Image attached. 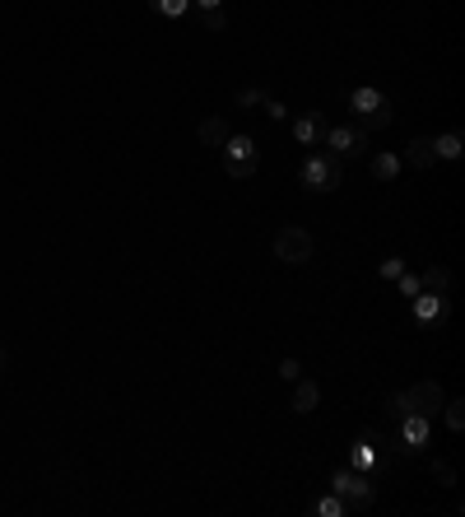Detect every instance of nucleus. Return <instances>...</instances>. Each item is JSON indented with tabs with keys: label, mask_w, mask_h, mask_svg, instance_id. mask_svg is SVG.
Instances as JSON below:
<instances>
[{
	"label": "nucleus",
	"mask_w": 465,
	"mask_h": 517,
	"mask_svg": "<svg viewBox=\"0 0 465 517\" xmlns=\"http://www.w3.org/2000/svg\"><path fill=\"white\" fill-rule=\"evenodd\" d=\"M349 112H354V126H363V131H382V126L396 122V103L372 84L349 89Z\"/></svg>",
	"instance_id": "obj_1"
},
{
	"label": "nucleus",
	"mask_w": 465,
	"mask_h": 517,
	"mask_svg": "<svg viewBox=\"0 0 465 517\" xmlns=\"http://www.w3.org/2000/svg\"><path fill=\"white\" fill-rule=\"evenodd\" d=\"M298 182H303L307 191H335L340 182H345V164L317 145L312 154H303V164H298Z\"/></svg>",
	"instance_id": "obj_2"
},
{
	"label": "nucleus",
	"mask_w": 465,
	"mask_h": 517,
	"mask_svg": "<svg viewBox=\"0 0 465 517\" xmlns=\"http://www.w3.org/2000/svg\"><path fill=\"white\" fill-rule=\"evenodd\" d=\"M428 438H433V415H424V410H405V415H396V452L400 457H419V452L428 448Z\"/></svg>",
	"instance_id": "obj_3"
},
{
	"label": "nucleus",
	"mask_w": 465,
	"mask_h": 517,
	"mask_svg": "<svg viewBox=\"0 0 465 517\" xmlns=\"http://www.w3.org/2000/svg\"><path fill=\"white\" fill-rule=\"evenodd\" d=\"M326 490H335V494H340V499H345V504L354 508V513H359V508H368L372 499H377V485H372V471H354V466H345V471H335Z\"/></svg>",
	"instance_id": "obj_4"
},
{
	"label": "nucleus",
	"mask_w": 465,
	"mask_h": 517,
	"mask_svg": "<svg viewBox=\"0 0 465 517\" xmlns=\"http://www.w3.org/2000/svg\"><path fill=\"white\" fill-rule=\"evenodd\" d=\"M219 164H224L228 177H252L261 168V150H256L252 136H228L219 145Z\"/></svg>",
	"instance_id": "obj_5"
},
{
	"label": "nucleus",
	"mask_w": 465,
	"mask_h": 517,
	"mask_svg": "<svg viewBox=\"0 0 465 517\" xmlns=\"http://www.w3.org/2000/svg\"><path fill=\"white\" fill-rule=\"evenodd\" d=\"M312 252H317V243H312V233H307L303 224H284V229L275 233V257L284 261V266H307Z\"/></svg>",
	"instance_id": "obj_6"
},
{
	"label": "nucleus",
	"mask_w": 465,
	"mask_h": 517,
	"mask_svg": "<svg viewBox=\"0 0 465 517\" xmlns=\"http://www.w3.org/2000/svg\"><path fill=\"white\" fill-rule=\"evenodd\" d=\"M321 150L335 154L340 164H345V159H363V150H368V131H363V126H326Z\"/></svg>",
	"instance_id": "obj_7"
},
{
	"label": "nucleus",
	"mask_w": 465,
	"mask_h": 517,
	"mask_svg": "<svg viewBox=\"0 0 465 517\" xmlns=\"http://www.w3.org/2000/svg\"><path fill=\"white\" fill-rule=\"evenodd\" d=\"M410 313H414V327H438L442 317L452 313V299L438 294V289H419L410 299Z\"/></svg>",
	"instance_id": "obj_8"
},
{
	"label": "nucleus",
	"mask_w": 465,
	"mask_h": 517,
	"mask_svg": "<svg viewBox=\"0 0 465 517\" xmlns=\"http://www.w3.org/2000/svg\"><path fill=\"white\" fill-rule=\"evenodd\" d=\"M289 131H293V140H298V145L317 150L321 136H326V112H298V117L289 122Z\"/></svg>",
	"instance_id": "obj_9"
},
{
	"label": "nucleus",
	"mask_w": 465,
	"mask_h": 517,
	"mask_svg": "<svg viewBox=\"0 0 465 517\" xmlns=\"http://www.w3.org/2000/svg\"><path fill=\"white\" fill-rule=\"evenodd\" d=\"M377 457H382V438L363 429V434L354 438V448H349V466H354V471H372Z\"/></svg>",
	"instance_id": "obj_10"
},
{
	"label": "nucleus",
	"mask_w": 465,
	"mask_h": 517,
	"mask_svg": "<svg viewBox=\"0 0 465 517\" xmlns=\"http://www.w3.org/2000/svg\"><path fill=\"white\" fill-rule=\"evenodd\" d=\"M410 406L424 410V415H438V410H442V387H438V382H414V387H410Z\"/></svg>",
	"instance_id": "obj_11"
},
{
	"label": "nucleus",
	"mask_w": 465,
	"mask_h": 517,
	"mask_svg": "<svg viewBox=\"0 0 465 517\" xmlns=\"http://www.w3.org/2000/svg\"><path fill=\"white\" fill-rule=\"evenodd\" d=\"M317 401H321V387H317V382L293 378V410H298V415H312V410H317Z\"/></svg>",
	"instance_id": "obj_12"
},
{
	"label": "nucleus",
	"mask_w": 465,
	"mask_h": 517,
	"mask_svg": "<svg viewBox=\"0 0 465 517\" xmlns=\"http://www.w3.org/2000/svg\"><path fill=\"white\" fill-rule=\"evenodd\" d=\"M368 173L377 177V182H396V177H400V154L377 150V154L368 159Z\"/></svg>",
	"instance_id": "obj_13"
},
{
	"label": "nucleus",
	"mask_w": 465,
	"mask_h": 517,
	"mask_svg": "<svg viewBox=\"0 0 465 517\" xmlns=\"http://www.w3.org/2000/svg\"><path fill=\"white\" fill-rule=\"evenodd\" d=\"M428 145H433V159H447V164H456L461 159V131H442V136H428Z\"/></svg>",
	"instance_id": "obj_14"
},
{
	"label": "nucleus",
	"mask_w": 465,
	"mask_h": 517,
	"mask_svg": "<svg viewBox=\"0 0 465 517\" xmlns=\"http://www.w3.org/2000/svg\"><path fill=\"white\" fill-rule=\"evenodd\" d=\"M196 136H200V145H210V150H219V145H224V140H228V126H224V117H205Z\"/></svg>",
	"instance_id": "obj_15"
},
{
	"label": "nucleus",
	"mask_w": 465,
	"mask_h": 517,
	"mask_svg": "<svg viewBox=\"0 0 465 517\" xmlns=\"http://www.w3.org/2000/svg\"><path fill=\"white\" fill-rule=\"evenodd\" d=\"M312 513H317V517H349V513H354V508H349V504H345V499H340V494H335V490H326V494H321V499H317V504H312Z\"/></svg>",
	"instance_id": "obj_16"
},
{
	"label": "nucleus",
	"mask_w": 465,
	"mask_h": 517,
	"mask_svg": "<svg viewBox=\"0 0 465 517\" xmlns=\"http://www.w3.org/2000/svg\"><path fill=\"white\" fill-rule=\"evenodd\" d=\"M405 164H410V168H433V164H438V159H433V145H428V136L410 140V150H405Z\"/></svg>",
	"instance_id": "obj_17"
},
{
	"label": "nucleus",
	"mask_w": 465,
	"mask_h": 517,
	"mask_svg": "<svg viewBox=\"0 0 465 517\" xmlns=\"http://www.w3.org/2000/svg\"><path fill=\"white\" fill-rule=\"evenodd\" d=\"M149 10L163 14V19H186V14H191V0H149Z\"/></svg>",
	"instance_id": "obj_18"
},
{
	"label": "nucleus",
	"mask_w": 465,
	"mask_h": 517,
	"mask_svg": "<svg viewBox=\"0 0 465 517\" xmlns=\"http://www.w3.org/2000/svg\"><path fill=\"white\" fill-rule=\"evenodd\" d=\"M419 280H424V289H438V294H447V289H452V271H447V266H428Z\"/></svg>",
	"instance_id": "obj_19"
},
{
	"label": "nucleus",
	"mask_w": 465,
	"mask_h": 517,
	"mask_svg": "<svg viewBox=\"0 0 465 517\" xmlns=\"http://www.w3.org/2000/svg\"><path fill=\"white\" fill-rule=\"evenodd\" d=\"M396 285H400V299H414V294L424 289V280H419V275H410V271H400Z\"/></svg>",
	"instance_id": "obj_20"
},
{
	"label": "nucleus",
	"mask_w": 465,
	"mask_h": 517,
	"mask_svg": "<svg viewBox=\"0 0 465 517\" xmlns=\"http://www.w3.org/2000/svg\"><path fill=\"white\" fill-rule=\"evenodd\" d=\"M442 406H447V429L461 434V429H465V406H461V401H442Z\"/></svg>",
	"instance_id": "obj_21"
},
{
	"label": "nucleus",
	"mask_w": 465,
	"mask_h": 517,
	"mask_svg": "<svg viewBox=\"0 0 465 517\" xmlns=\"http://www.w3.org/2000/svg\"><path fill=\"white\" fill-rule=\"evenodd\" d=\"M400 271H405V261H400V257H386L382 266H377V275H382V280H396Z\"/></svg>",
	"instance_id": "obj_22"
},
{
	"label": "nucleus",
	"mask_w": 465,
	"mask_h": 517,
	"mask_svg": "<svg viewBox=\"0 0 465 517\" xmlns=\"http://www.w3.org/2000/svg\"><path fill=\"white\" fill-rule=\"evenodd\" d=\"M238 103H242V108H261V103H266V94H261V89H242Z\"/></svg>",
	"instance_id": "obj_23"
},
{
	"label": "nucleus",
	"mask_w": 465,
	"mask_h": 517,
	"mask_svg": "<svg viewBox=\"0 0 465 517\" xmlns=\"http://www.w3.org/2000/svg\"><path fill=\"white\" fill-rule=\"evenodd\" d=\"M279 378H284V382L303 378V364H298V359H284V364H279Z\"/></svg>",
	"instance_id": "obj_24"
},
{
	"label": "nucleus",
	"mask_w": 465,
	"mask_h": 517,
	"mask_svg": "<svg viewBox=\"0 0 465 517\" xmlns=\"http://www.w3.org/2000/svg\"><path fill=\"white\" fill-rule=\"evenodd\" d=\"M261 108H266V117H275V122H284V117H289V108H284V103H279V98H266V103H261Z\"/></svg>",
	"instance_id": "obj_25"
},
{
	"label": "nucleus",
	"mask_w": 465,
	"mask_h": 517,
	"mask_svg": "<svg viewBox=\"0 0 465 517\" xmlns=\"http://www.w3.org/2000/svg\"><path fill=\"white\" fill-rule=\"evenodd\" d=\"M200 24L210 28V33H219V28H224V10H214V14H200Z\"/></svg>",
	"instance_id": "obj_26"
},
{
	"label": "nucleus",
	"mask_w": 465,
	"mask_h": 517,
	"mask_svg": "<svg viewBox=\"0 0 465 517\" xmlns=\"http://www.w3.org/2000/svg\"><path fill=\"white\" fill-rule=\"evenodd\" d=\"M433 476H438L442 485H452V480H456V476H452V466H447V462H433Z\"/></svg>",
	"instance_id": "obj_27"
},
{
	"label": "nucleus",
	"mask_w": 465,
	"mask_h": 517,
	"mask_svg": "<svg viewBox=\"0 0 465 517\" xmlns=\"http://www.w3.org/2000/svg\"><path fill=\"white\" fill-rule=\"evenodd\" d=\"M200 14H214V10H224V0H191Z\"/></svg>",
	"instance_id": "obj_28"
},
{
	"label": "nucleus",
	"mask_w": 465,
	"mask_h": 517,
	"mask_svg": "<svg viewBox=\"0 0 465 517\" xmlns=\"http://www.w3.org/2000/svg\"><path fill=\"white\" fill-rule=\"evenodd\" d=\"M0 364H5V350H0Z\"/></svg>",
	"instance_id": "obj_29"
}]
</instances>
